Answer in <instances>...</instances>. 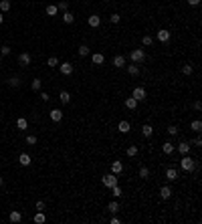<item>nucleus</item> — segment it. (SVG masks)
Returning <instances> with one entry per match:
<instances>
[{
    "label": "nucleus",
    "instance_id": "f257e3e1",
    "mask_svg": "<svg viewBox=\"0 0 202 224\" xmlns=\"http://www.w3.org/2000/svg\"><path fill=\"white\" fill-rule=\"evenodd\" d=\"M194 166H196V160H192L188 153L180 160V168H182L184 172H192V170H194Z\"/></svg>",
    "mask_w": 202,
    "mask_h": 224
},
{
    "label": "nucleus",
    "instance_id": "f03ea898",
    "mask_svg": "<svg viewBox=\"0 0 202 224\" xmlns=\"http://www.w3.org/2000/svg\"><path fill=\"white\" fill-rule=\"evenodd\" d=\"M101 182H103V186H107V188H113V186H117V174H105L101 178Z\"/></svg>",
    "mask_w": 202,
    "mask_h": 224
},
{
    "label": "nucleus",
    "instance_id": "7ed1b4c3",
    "mask_svg": "<svg viewBox=\"0 0 202 224\" xmlns=\"http://www.w3.org/2000/svg\"><path fill=\"white\" fill-rule=\"evenodd\" d=\"M130 59H131V61H134L135 65L144 63V61H145V53H144V49H134V51H131V55H130Z\"/></svg>",
    "mask_w": 202,
    "mask_h": 224
},
{
    "label": "nucleus",
    "instance_id": "20e7f679",
    "mask_svg": "<svg viewBox=\"0 0 202 224\" xmlns=\"http://www.w3.org/2000/svg\"><path fill=\"white\" fill-rule=\"evenodd\" d=\"M131 97H134L135 101H144V99H145V89L144 87H135L134 93H131Z\"/></svg>",
    "mask_w": 202,
    "mask_h": 224
},
{
    "label": "nucleus",
    "instance_id": "39448f33",
    "mask_svg": "<svg viewBox=\"0 0 202 224\" xmlns=\"http://www.w3.org/2000/svg\"><path fill=\"white\" fill-rule=\"evenodd\" d=\"M87 24H89L91 28H97V27L101 24V16H99V14H91V16L87 18Z\"/></svg>",
    "mask_w": 202,
    "mask_h": 224
},
{
    "label": "nucleus",
    "instance_id": "423d86ee",
    "mask_svg": "<svg viewBox=\"0 0 202 224\" xmlns=\"http://www.w3.org/2000/svg\"><path fill=\"white\" fill-rule=\"evenodd\" d=\"M113 67L115 69H123L126 67V57H123V55H115L113 57Z\"/></svg>",
    "mask_w": 202,
    "mask_h": 224
},
{
    "label": "nucleus",
    "instance_id": "0eeeda50",
    "mask_svg": "<svg viewBox=\"0 0 202 224\" xmlns=\"http://www.w3.org/2000/svg\"><path fill=\"white\" fill-rule=\"evenodd\" d=\"M31 61H32V57H31L28 53H20V55H18V63L22 65V67H28Z\"/></svg>",
    "mask_w": 202,
    "mask_h": 224
},
{
    "label": "nucleus",
    "instance_id": "6e6552de",
    "mask_svg": "<svg viewBox=\"0 0 202 224\" xmlns=\"http://www.w3.org/2000/svg\"><path fill=\"white\" fill-rule=\"evenodd\" d=\"M8 220H10L12 224H18V222H22V214H20L18 210H12L10 216H8Z\"/></svg>",
    "mask_w": 202,
    "mask_h": 224
},
{
    "label": "nucleus",
    "instance_id": "1a4fd4ad",
    "mask_svg": "<svg viewBox=\"0 0 202 224\" xmlns=\"http://www.w3.org/2000/svg\"><path fill=\"white\" fill-rule=\"evenodd\" d=\"M166 180H168V182H176V180H178L176 168H168V170H166Z\"/></svg>",
    "mask_w": 202,
    "mask_h": 224
},
{
    "label": "nucleus",
    "instance_id": "9d476101",
    "mask_svg": "<svg viewBox=\"0 0 202 224\" xmlns=\"http://www.w3.org/2000/svg\"><path fill=\"white\" fill-rule=\"evenodd\" d=\"M18 163L27 168V166H31V163H32V160H31V156H28V153H20V156H18Z\"/></svg>",
    "mask_w": 202,
    "mask_h": 224
},
{
    "label": "nucleus",
    "instance_id": "9b49d317",
    "mask_svg": "<svg viewBox=\"0 0 202 224\" xmlns=\"http://www.w3.org/2000/svg\"><path fill=\"white\" fill-rule=\"evenodd\" d=\"M158 41H160V42H168L170 41V31H166V28L158 31Z\"/></svg>",
    "mask_w": 202,
    "mask_h": 224
},
{
    "label": "nucleus",
    "instance_id": "f8f14e48",
    "mask_svg": "<svg viewBox=\"0 0 202 224\" xmlns=\"http://www.w3.org/2000/svg\"><path fill=\"white\" fill-rule=\"evenodd\" d=\"M59 67H61V75H71V73H73V65L71 63H61V65H59Z\"/></svg>",
    "mask_w": 202,
    "mask_h": 224
},
{
    "label": "nucleus",
    "instance_id": "ddd939ff",
    "mask_svg": "<svg viewBox=\"0 0 202 224\" xmlns=\"http://www.w3.org/2000/svg\"><path fill=\"white\" fill-rule=\"evenodd\" d=\"M170 196H172V188L170 186H162L160 188V198H162V200H168Z\"/></svg>",
    "mask_w": 202,
    "mask_h": 224
},
{
    "label": "nucleus",
    "instance_id": "4468645a",
    "mask_svg": "<svg viewBox=\"0 0 202 224\" xmlns=\"http://www.w3.org/2000/svg\"><path fill=\"white\" fill-rule=\"evenodd\" d=\"M162 152H164L166 156H172V153H174V144H172V141H166V144H162Z\"/></svg>",
    "mask_w": 202,
    "mask_h": 224
},
{
    "label": "nucleus",
    "instance_id": "2eb2a0df",
    "mask_svg": "<svg viewBox=\"0 0 202 224\" xmlns=\"http://www.w3.org/2000/svg\"><path fill=\"white\" fill-rule=\"evenodd\" d=\"M49 115H51V119H53V121H57V123L63 119V111H61V109H51Z\"/></svg>",
    "mask_w": 202,
    "mask_h": 224
},
{
    "label": "nucleus",
    "instance_id": "dca6fc26",
    "mask_svg": "<svg viewBox=\"0 0 202 224\" xmlns=\"http://www.w3.org/2000/svg\"><path fill=\"white\" fill-rule=\"evenodd\" d=\"M190 145L192 144H188V141H182V144L178 145V152L182 153V156H186V153H190Z\"/></svg>",
    "mask_w": 202,
    "mask_h": 224
},
{
    "label": "nucleus",
    "instance_id": "f3484780",
    "mask_svg": "<svg viewBox=\"0 0 202 224\" xmlns=\"http://www.w3.org/2000/svg\"><path fill=\"white\" fill-rule=\"evenodd\" d=\"M117 129L121 133H130V129H131V125H130V121H119V125H117Z\"/></svg>",
    "mask_w": 202,
    "mask_h": 224
},
{
    "label": "nucleus",
    "instance_id": "a211bd4d",
    "mask_svg": "<svg viewBox=\"0 0 202 224\" xmlns=\"http://www.w3.org/2000/svg\"><path fill=\"white\" fill-rule=\"evenodd\" d=\"M190 129H192V131H196V133H200L202 131V121H200V119H194V121L190 123Z\"/></svg>",
    "mask_w": 202,
    "mask_h": 224
},
{
    "label": "nucleus",
    "instance_id": "6ab92c4d",
    "mask_svg": "<svg viewBox=\"0 0 202 224\" xmlns=\"http://www.w3.org/2000/svg\"><path fill=\"white\" fill-rule=\"evenodd\" d=\"M141 133H144L145 137H150V135L154 133V127L150 125V123H144V125H141Z\"/></svg>",
    "mask_w": 202,
    "mask_h": 224
},
{
    "label": "nucleus",
    "instance_id": "aec40b11",
    "mask_svg": "<svg viewBox=\"0 0 202 224\" xmlns=\"http://www.w3.org/2000/svg\"><path fill=\"white\" fill-rule=\"evenodd\" d=\"M105 63V57L101 53H93V65H103Z\"/></svg>",
    "mask_w": 202,
    "mask_h": 224
},
{
    "label": "nucleus",
    "instance_id": "412c9836",
    "mask_svg": "<svg viewBox=\"0 0 202 224\" xmlns=\"http://www.w3.org/2000/svg\"><path fill=\"white\" fill-rule=\"evenodd\" d=\"M121 170H123V163L121 162H111V172H113V174H119Z\"/></svg>",
    "mask_w": 202,
    "mask_h": 224
},
{
    "label": "nucleus",
    "instance_id": "4be33fe9",
    "mask_svg": "<svg viewBox=\"0 0 202 224\" xmlns=\"http://www.w3.org/2000/svg\"><path fill=\"white\" fill-rule=\"evenodd\" d=\"M45 12H47V16H55V14L59 12V8L55 6V4H49V6L45 8Z\"/></svg>",
    "mask_w": 202,
    "mask_h": 224
},
{
    "label": "nucleus",
    "instance_id": "5701e85b",
    "mask_svg": "<svg viewBox=\"0 0 202 224\" xmlns=\"http://www.w3.org/2000/svg\"><path fill=\"white\" fill-rule=\"evenodd\" d=\"M127 73H130L131 77H137L140 75V67H137V65H127Z\"/></svg>",
    "mask_w": 202,
    "mask_h": 224
},
{
    "label": "nucleus",
    "instance_id": "b1692460",
    "mask_svg": "<svg viewBox=\"0 0 202 224\" xmlns=\"http://www.w3.org/2000/svg\"><path fill=\"white\" fill-rule=\"evenodd\" d=\"M32 220H34V222H37V224H42V222H45V220H47V216H45V212H41V210H38V212H37V214H34V218H32Z\"/></svg>",
    "mask_w": 202,
    "mask_h": 224
},
{
    "label": "nucleus",
    "instance_id": "393cba45",
    "mask_svg": "<svg viewBox=\"0 0 202 224\" xmlns=\"http://www.w3.org/2000/svg\"><path fill=\"white\" fill-rule=\"evenodd\" d=\"M63 20H65L67 24H71L73 20H75V14H73V12H69V10H65V12H63Z\"/></svg>",
    "mask_w": 202,
    "mask_h": 224
},
{
    "label": "nucleus",
    "instance_id": "a878e982",
    "mask_svg": "<svg viewBox=\"0 0 202 224\" xmlns=\"http://www.w3.org/2000/svg\"><path fill=\"white\" fill-rule=\"evenodd\" d=\"M10 0H0V12H8L10 10Z\"/></svg>",
    "mask_w": 202,
    "mask_h": 224
},
{
    "label": "nucleus",
    "instance_id": "bb28decb",
    "mask_svg": "<svg viewBox=\"0 0 202 224\" xmlns=\"http://www.w3.org/2000/svg\"><path fill=\"white\" fill-rule=\"evenodd\" d=\"M107 210H109L111 214H117L119 212V204L117 202H109V204H107Z\"/></svg>",
    "mask_w": 202,
    "mask_h": 224
},
{
    "label": "nucleus",
    "instance_id": "cd10ccee",
    "mask_svg": "<svg viewBox=\"0 0 202 224\" xmlns=\"http://www.w3.org/2000/svg\"><path fill=\"white\" fill-rule=\"evenodd\" d=\"M59 99H61V103H69L71 101V93L69 91H61L59 93Z\"/></svg>",
    "mask_w": 202,
    "mask_h": 224
},
{
    "label": "nucleus",
    "instance_id": "c85d7f7f",
    "mask_svg": "<svg viewBox=\"0 0 202 224\" xmlns=\"http://www.w3.org/2000/svg\"><path fill=\"white\" fill-rule=\"evenodd\" d=\"M126 107H127V109H135V107H137V101H135L134 97H127V99H126Z\"/></svg>",
    "mask_w": 202,
    "mask_h": 224
},
{
    "label": "nucleus",
    "instance_id": "c756f323",
    "mask_svg": "<svg viewBox=\"0 0 202 224\" xmlns=\"http://www.w3.org/2000/svg\"><path fill=\"white\" fill-rule=\"evenodd\" d=\"M140 178H144V180H148V178H150V168H145V166H141V168H140Z\"/></svg>",
    "mask_w": 202,
    "mask_h": 224
},
{
    "label": "nucleus",
    "instance_id": "7c9ffc66",
    "mask_svg": "<svg viewBox=\"0 0 202 224\" xmlns=\"http://www.w3.org/2000/svg\"><path fill=\"white\" fill-rule=\"evenodd\" d=\"M16 127H18V129H27V127H28V121H27L24 117L16 119Z\"/></svg>",
    "mask_w": 202,
    "mask_h": 224
},
{
    "label": "nucleus",
    "instance_id": "2f4dec72",
    "mask_svg": "<svg viewBox=\"0 0 202 224\" xmlns=\"http://www.w3.org/2000/svg\"><path fill=\"white\" fill-rule=\"evenodd\" d=\"M47 67H51V69L59 67V59H57V57H49V61H47Z\"/></svg>",
    "mask_w": 202,
    "mask_h": 224
},
{
    "label": "nucleus",
    "instance_id": "473e14b6",
    "mask_svg": "<svg viewBox=\"0 0 202 224\" xmlns=\"http://www.w3.org/2000/svg\"><path fill=\"white\" fill-rule=\"evenodd\" d=\"M6 83H8V87H18V85H20V79H18V77H10Z\"/></svg>",
    "mask_w": 202,
    "mask_h": 224
},
{
    "label": "nucleus",
    "instance_id": "72a5a7b5",
    "mask_svg": "<svg viewBox=\"0 0 202 224\" xmlns=\"http://www.w3.org/2000/svg\"><path fill=\"white\" fill-rule=\"evenodd\" d=\"M89 53H91V51H89L87 45H81V46H79V57H87Z\"/></svg>",
    "mask_w": 202,
    "mask_h": 224
},
{
    "label": "nucleus",
    "instance_id": "f704fd0d",
    "mask_svg": "<svg viewBox=\"0 0 202 224\" xmlns=\"http://www.w3.org/2000/svg\"><path fill=\"white\" fill-rule=\"evenodd\" d=\"M31 87L34 89V91H41V87H42V81L41 79H32V85Z\"/></svg>",
    "mask_w": 202,
    "mask_h": 224
},
{
    "label": "nucleus",
    "instance_id": "c9c22d12",
    "mask_svg": "<svg viewBox=\"0 0 202 224\" xmlns=\"http://www.w3.org/2000/svg\"><path fill=\"white\" fill-rule=\"evenodd\" d=\"M57 8H59L61 12H65V10H69V2H67V0H61V2L57 4Z\"/></svg>",
    "mask_w": 202,
    "mask_h": 224
},
{
    "label": "nucleus",
    "instance_id": "e433bc0d",
    "mask_svg": "<svg viewBox=\"0 0 202 224\" xmlns=\"http://www.w3.org/2000/svg\"><path fill=\"white\" fill-rule=\"evenodd\" d=\"M152 42H154L152 37H148V34H145V37H141V45H144V46H150Z\"/></svg>",
    "mask_w": 202,
    "mask_h": 224
},
{
    "label": "nucleus",
    "instance_id": "4c0bfd02",
    "mask_svg": "<svg viewBox=\"0 0 202 224\" xmlns=\"http://www.w3.org/2000/svg\"><path fill=\"white\" fill-rule=\"evenodd\" d=\"M126 153H127V156H130V158H134V156H137V148H135V145H130Z\"/></svg>",
    "mask_w": 202,
    "mask_h": 224
},
{
    "label": "nucleus",
    "instance_id": "58836bf2",
    "mask_svg": "<svg viewBox=\"0 0 202 224\" xmlns=\"http://www.w3.org/2000/svg\"><path fill=\"white\" fill-rule=\"evenodd\" d=\"M192 71H194V67H192V65H184V67H182V73H184V75H192Z\"/></svg>",
    "mask_w": 202,
    "mask_h": 224
},
{
    "label": "nucleus",
    "instance_id": "ea45409f",
    "mask_svg": "<svg viewBox=\"0 0 202 224\" xmlns=\"http://www.w3.org/2000/svg\"><path fill=\"white\" fill-rule=\"evenodd\" d=\"M109 190H111V192H113V196H115V198H119V196H123V194H121V188H119V186H113V188H109Z\"/></svg>",
    "mask_w": 202,
    "mask_h": 224
},
{
    "label": "nucleus",
    "instance_id": "a19ab883",
    "mask_svg": "<svg viewBox=\"0 0 202 224\" xmlns=\"http://www.w3.org/2000/svg\"><path fill=\"white\" fill-rule=\"evenodd\" d=\"M0 55H2V57H6V55H10V46H8V45L0 46Z\"/></svg>",
    "mask_w": 202,
    "mask_h": 224
},
{
    "label": "nucleus",
    "instance_id": "79ce46f5",
    "mask_svg": "<svg viewBox=\"0 0 202 224\" xmlns=\"http://www.w3.org/2000/svg\"><path fill=\"white\" fill-rule=\"evenodd\" d=\"M27 144L28 145H37V135H27Z\"/></svg>",
    "mask_w": 202,
    "mask_h": 224
},
{
    "label": "nucleus",
    "instance_id": "37998d69",
    "mask_svg": "<svg viewBox=\"0 0 202 224\" xmlns=\"http://www.w3.org/2000/svg\"><path fill=\"white\" fill-rule=\"evenodd\" d=\"M168 133L176 137V135H178V127H176V125H170V127H168Z\"/></svg>",
    "mask_w": 202,
    "mask_h": 224
},
{
    "label": "nucleus",
    "instance_id": "c03bdc74",
    "mask_svg": "<svg viewBox=\"0 0 202 224\" xmlns=\"http://www.w3.org/2000/svg\"><path fill=\"white\" fill-rule=\"evenodd\" d=\"M109 20H111L113 24H117L119 20H121V16H119V14H111V16H109Z\"/></svg>",
    "mask_w": 202,
    "mask_h": 224
},
{
    "label": "nucleus",
    "instance_id": "a18cd8bd",
    "mask_svg": "<svg viewBox=\"0 0 202 224\" xmlns=\"http://www.w3.org/2000/svg\"><path fill=\"white\" fill-rule=\"evenodd\" d=\"M37 210H41V212H45V202H42V200H38V202H37Z\"/></svg>",
    "mask_w": 202,
    "mask_h": 224
},
{
    "label": "nucleus",
    "instance_id": "49530a36",
    "mask_svg": "<svg viewBox=\"0 0 202 224\" xmlns=\"http://www.w3.org/2000/svg\"><path fill=\"white\" fill-rule=\"evenodd\" d=\"M192 145H196V148H200V145H202V139H200V135H198V137H196V139H194V141H192Z\"/></svg>",
    "mask_w": 202,
    "mask_h": 224
},
{
    "label": "nucleus",
    "instance_id": "de8ad7c7",
    "mask_svg": "<svg viewBox=\"0 0 202 224\" xmlns=\"http://www.w3.org/2000/svg\"><path fill=\"white\" fill-rule=\"evenodd\" d=\"M41 99H42V101H45V103H47V101H49V99H51V97H49V93H45V91H42V93H41Z\"/></svg>",
    "mask_w": 202,
    "mask_h": 224
},
{
    "label": "nucleus",
    "instance_id": "09e8293b",
    "mask_svg": "<svg viewBox=\"0 0 202 224\" xmlns=\"http://www.w3.org/2000/svg\"><path fill=\"white\" fill-rule=\"evenodd\" d=\"M188 4H190V6H198L200 0H188Z\"/></svg>",
    "mask_w": 202,
    "mask_h": 224
},
{
    "label": "nucleus",
    "instance_id": "8fccbe9b",
    "mask_svg": "<svg viewBox=\"0 0 202 224\" xmlns=\"http://www.w3.org/2000/svg\"><path fill=\"white\" fill-rule=\"evenodd\" d=\"M194 109H196V111H200V109H202V103H200V101H196V103H194Z\"/></svg>",
    "mask_w": 202,
    "mask_h": 224
},
{
    "label": "nucleus",
    "instance_id": "3c124183",
    "mask_svg": "<svg viewBox=\"0 0 202 224\" xmlns=\"http://www.w3.org/2000/svg\"><path fill=\"white\" fill-rule=\"evenodd\" d=\"M2 20H4V16H2V12H0V24H2Z\"/></svg>",
    "mask_w": 202,
    "mask_h": 224
},
{
    "label": "nucleus",
    "instance_id": "603ef678",
    "mask_svg": "<svg viewBox=\"0 0 202 224\" xmlns=\"http://www.w3.org/2000/svg\"><path fill=\"white\" fill-rule=\"evenodd\" d=\"M2 184H4V178H2V176H0V186H2Z\"/></svg>",
    "mask_w": 202,
    "mask_h": 224
},
{
    "label": "nucleus",
    "instance_id": "864d4df0",
    "mask_svg": "<svg viewBox=\"0 0 202 224\" xmlns=\"http://www.w3.org/2000/svg\"><path fill=\"white\" fill-rule=\"evenodd\" d=\"M0 63H2V55H0Z\"/></svg>",
    "mask_w": 202,
    "mask_h": 224
}]
</instances>
